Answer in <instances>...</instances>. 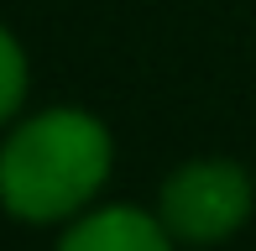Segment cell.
<instances>
[{
    "label": "cell",
    "mask_w": 256,
    "mask_h": 251,
    "mask_svg": "<svg viewBox=\"0 0 256 251\" xmlns=\"http://www.w3.org/2000/svg\"><path fill=\"white\" fill-rule=\"evenodd\" d=\"M115 168V136L89 110L52 105L0 142V210L21 225H68Z\"/></svg>",
    "instance_id": "obj_1"
},
{
    "label": "cell",
    "mask_w": 256,
    "mask_h": 251,
    "mask_svg": "<svg viewBox=\"0 0 256 251\" xmlns=\"http://www.w3.org/2000/svg\"><path fill=\"white\" fill-rule=\"evenodd\" d=\"M251 204H256V184L230 157H194V162L172 168L157 194L162 225L172 230V241L188 246H214L236 236L251 220Z\"/></svg>",
    "instance_id": "obj_2"
},
{
    "label": "cell",
    "mask_w": 256,
    "mask_h": 251,
    "mask_svg": "<svg viewBox=\"0 0 256 251\" xmlns=\"http://www.w3.org/2000/svg\"><path fill=\"white\" fill-rule=\"evenodd\" d=\"M52 251H172V230L142 204H104L74 214Z\"/></svg>",
    "instance_id": "obj_3"
},
{
    "label": "cell",
    "mask_w": 256,
    "mask_h": 251,
    "mask_svg": "<svg viewBox=\"0 0 256 251\" xmlns=\"http://www.w3.org/2000/svg\"><path fill=\"white\" fill-rule=\"evenodd\" d=\"M26 84H32L26 52H21V42L0 26V126H10L16 110L26 105Z\"/></svg>",
    "instance_id": "obj_4"
}]
</instances>
